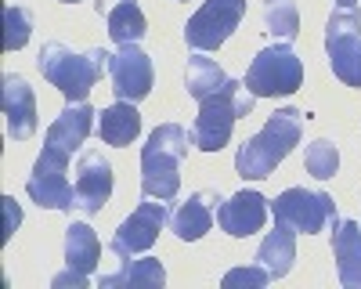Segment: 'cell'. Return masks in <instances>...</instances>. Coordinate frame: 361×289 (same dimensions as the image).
Instances as JSON below:
<instances>
[{"instance_id":"ffe728a7","label":"cell","mask_w":361,"mask_h":289,"mask_svg":"<svg viewBox=\"0 0 361 289\" xmlns=\"http://www.w3.org/2000/svg\"><path fill=\"white\" fill-rule=\"evenodd\" d=\"M163 282H166V268H163V260H156V257L127 260L119 271L98 278L102 289H156Z\"/></svg>"},{"instance_id":"7a4b0ae2","label":"cell","mask_w":361,"mask_h":289,"mask_svg":"<svg viewBox=\"0 0 361 289\" xmlns=\"http://www.w3.org/2000/svg\"><path fill=\"white\" fill-rule=\"evenodd\" d=\"M188 130L180 123H159L141 149V192L145 199H177L180 192V163L188 159Z\"/></svg>"},{"instance_id":"4316f807","label":"cell","mask_w":361,"mask_h":289,"mask_svg":"<svg viewBox=\"0 0 361 289\" xmlns=\"http://www.w3.org/2000/svg\"><path fill=\"white\" fill-rule=\"evenodd\" d=\"M0 207H4V235H0V239L8 242L11 228H18V221H22V210L15 207V199H11V195H4V199H0Z\"/></svg>"},{"instance_id":"5b68a950","label":"cell","mask_w":361,"mask_h":289,"mask_svg":"<svg viewBox=\"0 0 361 289\" xmlns=\"http://www.w3.org/2000/svg\"><path fill=\"white\" fill-rule=\"evenodd\" d=\"M243 83L253 98H289L304 87V62L289 44H271L250 62Z\"/></svg>"},{"instance_id":"5bb4252c","label":"cell","mask_w":361,"mask_h":289,"mask_svg":"<svg viewBox=\"0 0 361 289\" xmlns=\"http://www.w3.org/2000/svg\"><path fill=\"white\" fill-rule=\"evenodd\" d=\"M264 221H267V199L260 195V192H238V195H231L228 202H221L217 207V224H221V231H228L231 239H250V235H257V231L264 228Z\"/></svg>"},{"instance_id":"d6986e66","label":"cell","mask_w":361,"mask_h":289,"mask_svg":"<svg viewBox=\"0 0 361 289\" xmlns=\"http://www.w3.org/2000/svg\"><path fill=\"white\" fill-rule=\"evenodd\" d=\"M98 137L105 144H116V149H127V144L141 134V116L134 109V102H116L109 109L98 112Z\"/></svg>"},{"instance_id":"ac0fdd59","label":"cell","mask_w":361,"mask_h":289,"mask_svg":"<svg viewBox=\"0 0 361 289\" xmlns=\"http://www.w3.org/2000/svg\"><path fill=\"white\" fill-rule=\"evenodd\" d=\"M257 264L271 271V278H286L296 264V231L289 224L275 221V231H267L260 250H257Z\"/></svg>"},{"instance_id":"cb8c5ba5","label":"cell","mask_w":361,"mask_h":289,"mask_svg":"<svg viewBox=\"0 0 361 289\" xmlns=\"http://www.w3.org/2000/svg\"><path fill=\"white\" fill-rule=\"evenodd\" d=\"M304 166L314 181H329L333 173L340 170V152H336V144L329 141V137H318L307 144V152H304Z\"/></svg>"},{"instance_id":"277c9868","label":"cell","mask_w":361,"mask_h":289,"mask_svg":"<svg viewBox=\"0 0 361 289\" xmlns=\"http://www.w3.org/2000/svg\"><path fill=\"white\" fill-rule=\"evenodd\" d=\"M253 94L246 91L243 80H228L217 94H209L199 102V116L192 123V141L195 149L202 152H221L228 137H231V127L235 120H243V116L253 112Z\"/></svg>"},{"instance_id":"2e32d148","label":"cell","mask_w":361,"mask_h":289,"mask_svg":"<svg viewBox=\"0 0 361 289\" xmlns=\"http://www.w3.org/2000/svg\"><path fill=\"white\" fill-rule=\"evenodd\" d=\"M94 11L105 18L109 25V37L123 47V44H137L145 37V11L137 0H94Z\"/></svg>"},{"instance_id":"44dd1931","label":"cell","mask_w":361,"mask_h":289,"mask_svg":"<svg viewBox=\"0 0 361 289\" xmlns=\"http://www.w3.org/2000/svg\"><path fill=\"white\" fill-rule=\"evenodd\" d=\"M98 260H102V242L94 235V228L83 221H73L66 228V264L80 275H94Z\"/></svg>"},{"instance_id":"3957f363","label":"cell","mask_w":361,"mask_h":289,"mask_svg":"<svg viewBox=\"0 0 361 289\" xmlns=\"http://www.w3.org/2000/svg\"><path fill=\"white\" fill-rule=\"evenodd\" d=\"M109 66H112V54H109L105 47H94V51H87V54H76L73 47L58 44V40L44 44V51H40V58H37L40 76H44L51 87H58L66 102H87L90 91H94V83L109 73Z\"/></svg>"},{"instance_id":"52a82bcc","label":"cell","mask_w":361,"mask_h":289,"mask_svg":"<svg viewBox=\"0 0 361 289\" xmlns=\"http://www.w3.org/2000/svg\"><path fill=\"white\" fill-rule=\"evenodd\" d=\"M325 54L333 76L361 91V15L354 8H340L325 22Z\"/></svg>"},{"instance_id":"7c38bea8","label":"cell","mask_w":361,"mask_h":289,"mask_svg":"<svg viewBox=\"0 0 361 289\" xmlns=\"http://www.w3.org/2000/svg\"><path fill=\"white\" fill-rule=\"evenodd\" d=\"M76 210L83 217L102 214V207L112 195V163L102 156V149H83L76 163Z\"/></svg>"},{"instance_id":"6da1fadb","label":"cell","mask_w":361,"mask_h":289,"mask_svg":"<svg viewBox=\"0 0 361 289\" xmlns=\"http://www.w3.org/2000/svg\"><path fill=\"white\" fill-rule=\"evenodd\" d=\"M300 134H304V112L286 105L275 109L267 116V123L238 144V156H235V170L243 181H264L275 173V166L300 144Z\"/></svg>"},{"instance_id":"484cf974","label":"cell","mask_w":361,"mask_h":289,"mask_svg":"<svg viewBox=\"0 0 361 289\" xmlns=\"http://www.w3.org/2000/svg\"><path fill=\"white\" fill-rule=\"evenodd\" d=\"M271 282V271L264 268V264H250V268H235V271H228L224 275V285L231 289V285H250V289H264Z\"/></svg>"},{"instance_id":"30bf717a","label":"cell","mask_w":361,"mask_h":289,"mask_svg":"<svg viewBox=\"0 0 361 289\" xmlns=\"http://www.w3.org/2000/svg\"><path fill=\"white\" fill-rule=\"evenodd\" d=\"M166 221H170V210H166L163 199H156V202H137V210L116 228L109 250H112L116 257H134V253L152 250L156 239H159V231L166 228Z\"/></svg>"},{"instance_id":"7402d4cb","label":"cell","mask_w":361,"mask_h":289,"mask_svg":"<svg viewBox=\"0 0 361 289\" xmlns=\"http://www.w3.org/2000/svg\"><path fill=\"white\" fill-rule=\"evenodd\" d=\"M228 83L224 69L214 62V58H206V54H192L188 58V73H185V87H188V94L195 102L209 98V94H217L221 87Z\"/></svg>"},{"instance_id":"8992f818","label":"cell","mask_w":361,"mask_h":289,"mask_svg":"<svg viewBox=\"0 0 361 289\" xmlns=\"http://www.w3.org/2000/svg\"><path fill=\"white\" fill-rule=\"evenodd\" d=\"M69 159H73L69 149H62V144H54V141H44V152L37 156L33 173H29V181H25V192L37 207L62 210V214L76 210V188L66 178Z\"/></svg>"},{"instance_id":"d4e9b609","label":"cell","mask_w":361,"mask_h":289,"mask_svg":"<svg viewBox=\"0 0 361 289\" xmlns=\"http://www.w3.org/2000/svg\"><path fill=\"white\" fill-rule=\"evenodd\" d=\"M29 29H33V15L25 8H8L4 11V51H22L29 44Z\"/></svg>"},{"instance_id":"9c48e42d","label":"cell","mask_w":361,"mask_h":289,"mask_svg":"<svg viewBox=\"0 0 361 289\" xmlns=\"http://www.w3.org/2000/svg\"><path fill=\"white\" fill-rule=\"evenodd\" d=\"M246 18V0H206L188 18L185 40L192 51H217Z\"/></svg>"},{"instance_id":"ba28073f","label":"cell","mask_w":361,"mask_h":289,"mask_svg":"<svg viewBox=\"0 0 361 289\" xmlns=\"http://www.w3.org/2000/svg\"><path fill=\"white\" fill-rule=\"evenodd\" d=\"M271 210H275L279 224H289L293 231H304V235H318V231H325V224L336 221L333 195L311 192V188H286L271 202Z\"/></svg>"},{"instance_id":"f546056e","label":"cell","mask_w":361,"mask_h":289,"mask_svg":"<svg viewBox=\"0 0 361 289\" xmlns=\"http://www.w3.org/2000/svg\"><path fill=\"white\" fill-rule=\"evenodd\" d=\"M62 4H80V0H62Z\"/></svg>"},{"instance_id":"8fae6325","label":"cell","mask_w":361,"mask_h":289,"mask_svg":"<svg viewBox=\"0 0 361 289\" xmlns=\"http://www.w3.org/2000/svg\"><path fill=\"white\" fill-rule=\"evenodd\" d=\"M112 94L116 102H141L152 94V83H156V69H152V58H148L137 44H123L112 54Z\"/></svg>"},{"instance_id":"f1b7e54d","label":"cell","mask_w":361,"mask_h":289,"mask_svg":"<svg viewBox=\"0 0 361 289\" xmlns=\"http://www.w3.org/2000/svg\"><path fill=\"white\" fill-rule=\"evenodd\" d=\"M336 4H340V8H354V4H357V0H336Z\"/></svg>"},{"instance_id":"9a60e30c","label":"cell","mask_w":361,"mask_h":289,"mask_svg":"<svg viewBox=\"0 0 361 289\" xmlns=\"http://www.w3.org/2000/svg\"><path fill=\"white\" fill-rule=\"evenodd\" d=\"M217 202H221L217 192H192V195L173 210V217H170L173 235H177L180 242H195V239H202L206 231L214 228Z\"/></svg>"},{"instance_id":"83f0119b","label":"cell","mask_w":361,"mask_h":289,"mask_svg":"<svg viewBox=\"0 0 361 289\" xmlns=\"http://www.w3.org/2000/svg\"><path fill=\"white\" fill-rule=\"evenodd\" d=\"M87 278H90V275H80V271L66 268L62 275H54V278H51V285H54V289H66V285H73V289H87Z\"/></svg>"},{"instance_id":"4fadbf2b","label":"cell","mask_w":361,"mask_h":289,"mask_svg":"<svg viewBox=\"0 0 361 289\" xmlns=\"http://www.w3.org/2000/svg\"><path fill=\"white\" fill-rule=\"evenodd\" d=\"M4 91H0V109L8 120V137L15 141H29L37 134V94L25 83V76L18 73H4Z\"/></svg>"},{"instance_id":"603a6c76","label":"cell","mask_w":361,"mask_h":289,"mask_svg":"<svg viewBox=\"0 0 361 289\" xmlns=\"http://www.w3.org/2000/svg\"><path fill=\"white\" fill-rule=\"evenodd\" d=\"M264 29L275 44H293L300 37L296 0H264Z\"/></svg>"},{"instance_id":"e0dca14e","label":"cell","mask_w":361,"mask_h":289,"mask_svg":"<svg viewBox=\"0 0 361 289\" xmlns=\"http://www.w3.org/2000/svg\"><path fill=\"white\" fill-rule=\"evenodd\" d=\"M333 260L336 275L347 289H361V224L336 221L333 224Z\"/></svg>"}]
</instances>
